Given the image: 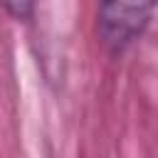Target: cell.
Segmentation results:
<instances>
[{
	"instance_id": "6da1fadb",
	"label": "cell",
	"mask_w": 158,
	"mask_h": 158,
	"mask_svg": "<svg viewBox=\"0 0 158 158\" xmlns=\"http://www.w3.org/2000/svg\"><path fill=\"white\" fill-rule=\"evenodd\" d=\"M153 10V0H101L99 20L104 40L121 49L146 27Z\"/></svg>"
},
{
	"instance_id": "7a4b0ae2",
	"label": "cell",
	"mask_w": 158,
	"mask_h": 158,
	"mask_svg": "<svg viewBox=\"0 0 158 158\" xmlns=\"http://www.w3.org/2000/svg\"><path fill=\"white\" fill-rule=\"evenodd\" d=\"M2 5H5V10L12 15V17H17V20H27L30 15H32V5H35V0H0Z\"/></svg>"
}]
</instances>
